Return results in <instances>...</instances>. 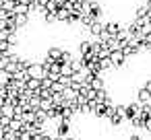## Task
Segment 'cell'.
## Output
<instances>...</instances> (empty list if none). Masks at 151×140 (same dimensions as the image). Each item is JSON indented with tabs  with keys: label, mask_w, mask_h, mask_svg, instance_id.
Segmentation results:
<instances>
[{
	"label": "cell",
	"mask_w": 151,
	"mask_h": 140,
	"mask_svg": "<svg viewBox=\"0 0 151 140\" xmlns=\"http://www.w3.org/2000/svg\"><path fill=\"white\" fill-rule=\"evenodd\" d=\"M25 21H27V17H25V15H19L15 23H17V25H25Z\"/></svg>",
	"instance_id": "8992f818"
},
{
	"label": "cell",
	"mask_w": 151,
	"mask_h": 140,
	"mask_svg": "<svg viewBox=\"0 0 151 140\" xmlns=\"http://www.w3.org/2000/svg\"><path fill=\"white\" fill-rule=\"evenodd\" d=\"M145 130H147V132H151V119H149V122L145 124Z\"/></svg>",
	"instance_id": "30bf717a"
},
{
	"label": "cell",
	"mask_w": 151,
	"mask_h": 140,
	"mask_svg": "<svg viewBox=\"0 0 151 140\" xmlns=\"http://www.w3.org/2000/svg\"><path fill=\"white\" fill-rule=\"evenodd\" d=\"M66 140H77V138L75 136H66Z\"/></svg>",
	"instance_id": "7c38bea8"
},
{
	"label": "cell",
	"mask_w": 151,
	"mask_h": 140,
	"mask_svg": "<svg viewBox=\"0 0 151 140\" xmlns=\"http://www.w3.org/2000/svg\"><path fill=\"white\" fill-rule=\"evenodd\" d=\"M145 89H147V91L151 93V80H147V82H145Z\"/></svg>",
	"instance_id": "9c48e42d"
},
{
	"label": "cell",
	"mask_w": 151,
	"mask_h": 140,
	"mask_svg": "<svg viewBox=\"0 0 151 140\" xmlns=\"http://www.w3.org/2000/svg\"><path fill=\"white\" fill-rule=\"evenodd\" d=\"M2 115H4V117H15V103L6 101V103L2 105Z\"/></svg>",
	"instance_id": "5b68a950"
},
{
	"label": "cell",
	"mask_w": 151,
	"mask_h": 140,
	"mask_svg": "<svg viewBox=\"0 0 151 140\" xmlns=\"http://www.w3.org/2000/svg\"><path fill=\"white\" fill-rule=\"evenodd\" d=\"M128 140H141V136H139V134H130V138H128Z\"/></svg>",
	"instance_id": "52a82bcc"
},
{
	"label": "cell",
	"mask_w": 151,
	"mask_h": 140,
	"mask_svg": "<svg viewBox=\"0 0 151 140\" xmlns=\"http://www.w3.org/2000/svg\"><path fill=\"white\" fill-rule=\"evenodd\" d=\"M70 132V119H60V124L56 126V136H68Z\"/></svg>",
	"instance_id": "3957f363"
},
{
	"label": "cell",
	"mask_w": 151,
	"mask_h": 140,
	"mask_svg": "<svg viewBox=\"0 0 151 140\" xmlns=\"http://www.w3.org/2000/svg\"><path fill=\"white\" fill-rule=\"evenodd\" d=\"M54 140H66V136H54Z\"/></svg>",
	"instance_id": "8fae6325"
},
{
	"label": "cell",
	"mask_w": 151,
	"mask_h": 140,
	"mask_svg": "<svg viewBox=\"0 0 151 140\" xmlns=\"http://www.w3.org/2000/svg\"><path fill=\"white\" fill-rule=\"evenodd\" d=\"M27 72H29V76H31V78H37V80H44V78H46V68H44V66H40V64L29 66V68H27Z\"/></svg>",
	"instance_id": "6da1fadb"
},
{
	"label": "cell",
	"mask_w": 151,
	"mask_h": 140,
	"mask_svg": "<svg viewBox=\"0 0 151 140\" xmlns=\"http://www.w3.org/2000/svg\"><path fill=\"white\" fill-rule=\"evenodd\" d=\"M42 140H54V136H50V134H44V138Z\"/></svg>",
	"instance_id": "ba28073f"
},
{
	"label": "cell",
	"mask_w": 151,
	"mask_h": 140,
	"mask_svg": "<svg viewBox=\"0 0 151 140\" xmlns=\"http://www.w3.org/2000/svg\"><path fill=\"white\" fill-rule=\"evenodd\" d=\"M137 101H139V103H143V105H145V103H151V93L143 87V89L139 91V95H137Z\"/></svg>",
	"instance_id": "277c9868"
},
{
	"label": "cell",
	"mask_w": 151,
	"mask_h": 140,
	"mask_svg": "<svg viewBox=\"0 0 151 140\" xmlns=\"http://www.w3.org/2000/svg\"><path fill=\"white\" fill-rule=\"evenodd\" d=\"M139 111H141V103H139V101H137V103H128V105H124V117H126V119L137 117Z\"/></svg>",
	"instance_id": "7a4b0ae2"
}]
</instances>
